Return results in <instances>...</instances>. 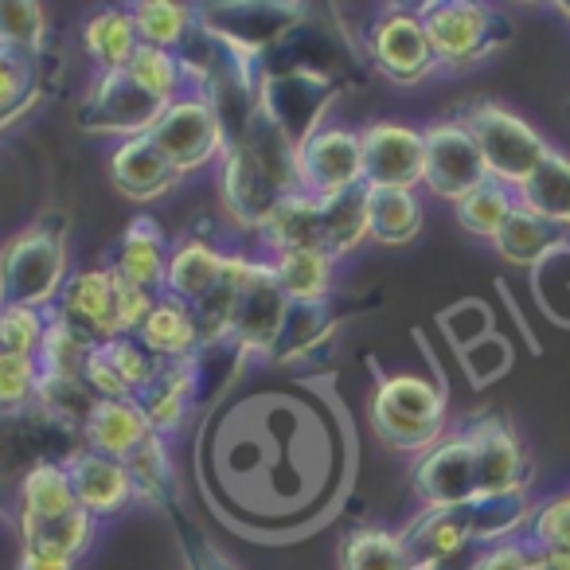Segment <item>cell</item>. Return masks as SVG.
<instances>
[{
  "mask_svg": "<svg viewBox=\"0 0 570 570\" xmlns=\"http://www.w3.org/2000/svg\"><path fill=\"white\" fill-rule=\"evenodd\" d=\"M71 277L67 215H40L0 246V305L51 313Z\"/></svg>",
  "mask_w": 570,
  "mask_h": 570,
  "instance_id": "1",
  "label": "cell"
},
{
  "mask_svg": "<svg viewBox=\"0 0 570 570\" xmlns=\"http://www.w3.org/2000/svg\"><path fill=\"white\" fill-rule=\"evenodd\" d=\"M372 430L399 453H426L445 438V391L422 375H387L372 395Z\"/></svg>",
  "mask_w": 570,
  "mask_h": 570,
  "instance_id": "2",
  "label": "cell"
},
{
  "mask_svg": "<svg viewBox=\"0 0 570 570\" xmlns=\"http://www.w3.org/2000/svg\"><path fill=\"white\" fill-rule=\"evenodd\" d=\"M458 118L469 129V137L476 141V153H481L489 180L504 184L512 191H520L543 168V160L551 157V145L520 114L504 110L497 102H476L469 110H461Z\"/></svg>",
  "mask_w": 570,
  "mask_h": 570,
  "instance_id": "3",
  "label": "cell"
},
{
  "mask_svg": "<svg viewBox=\"0 0 570 570\" xmlns=\"http://www.w3.org/2000/svg\"><path fill=\"white\" fill-rule=\"evenodd\" d=\"M149 137L180 176H196L204 168L219 165L223 153L230 149V134L223 126L219 110L199 90H188L173 106H165Z\"/></svg>",
  "mask_w": 570,
  "mask_h": 570,
  "instance_id": "4",
  "label": "cell"
},
{
  "mask_svg": "<svg viewBox=\"0 0 570 570\" xmlns=\"http://www.w3.org/2000/svg\"><path fill=\"white\" fill-rule=\"evenodd\" d=\"M419 17L438 67H469L508 40L504 17L473 0H430L419 9Z\"/></svg>",
  "mask_w": 570,
  "mask_h": 570,
  "instance_id": "5",
  "label": "cell"
},
{
  "mask_svg": "<svg viewBox=\"0 0 570 570\" xmlns=\"http://www.w3.org/2000/svg\"><path fill=\"white\" fill-rule=\"evenodd\" d=\"M352 188H364V141H360V129L325 121L297 145V191L333 199Z\"/></svg>",
  "mask_w": 570,
  "mask_h": 570,
  "instance_id": "6",
  "label": "cell"
},
{
  "mask_svg": "<svg viewBox=\"0 0 570 570\" xmlns=\"http://www.w3.org/2000/svg\"><path fill=\"white\" fill-rule=\"evenodd\" d=\"M367 59L375 75L395 87H414L438 71V56L422 28L419 9H387L367 28Z\"/></svg>",
  "mask_w": 570,
  "mask_h": 570,
  "instance_id": "7",
  "label": "cell"
},
{
  "mask_svg": "<svg viewBox=\"0 0 570 570\" xmlns=\"http://www.w3.org/2000/svg\"><path fill=\"white\" fill-rule=\"evenodd\" d=\"M165 106L157 98H149L126 71L95 75L87 90V102L79 110V126L95 137H110L114 145L129 141V137L153 134V126L160 121Z\"/></svg>",
  "mask_w": 570,
  "mask_h": 570,
  "instance_id": "8",
  "label": "cell"
},
{
  "mask_svg": "<svg viewBox=\"0 0 570 570\" xmlns=\"http://www.w3.org/2000/svg\"><path fill=\"white\" fill-rule=\"evenodd\" d=\"M426 141V168H422V188L442 204H458L469 191H476L489 173L484 160L476 153V141L469 137V129L461 126V118H442L434 126L422 129Z\"/></svg>",
  "mask_w": 570,
  "mask_h": 570,
  "instance_id": "9",
  "label": "cell"
},
{
  "mask_svg": "<svg viewBox=\"0 0 570 570\" xmlns=\"http://www.w3.org/2000/svg\"><path fill=\"white\" fill-rule=\"evenodd\" d=\"M51 317L71 328L75 336H82L87 344H95V348L126 336L118 317V282H114V269L106 262L102 266L71 269Z\"/></svg>",
  "mask_w": 570,
  "mask_h": 570,
  "instance_id": "10",
  "label": "cell"
},
{
  "mask_svg": "<svg viewBox=\"0 0 570 570\" xmlns=\"http://www.w3.org/2000/svg\"><path fill=\"white\" fill-rule=\"evenodd\" d=\"M411 484L422 508H465L481 497L476 481V453L465 430H453L438 445L414 458Z\"/></svg>",
  "mask_w": 570,
  "mask_h": 570,
  "instance_id": "11",
  "label": "cell"
},
{
  "mask_svg": "<svg viewBox=\"0 0 570 570\" xmlns=\"http://www.w3.org/2000/svg\"><path fill=\"white\" fill-rule=\"evenodd\" d=\"M360 141H364V188H422V168H426L422 129L406 121H372L360 129Z\"/></svg>",
  "mask_w": 570,
  "mask_h": 570,
  "instance_id": "12",
  "label": "cell"
},
{
  "mask_svg": "<svg viewBox=\"0 0 570 570\" xmlns=\"http://www.w3.org/2000/svg\"><path fill=\"white\" fill-rule=\"evenodd\" d=\"M289 317V302L277 289L274 274H269L266 254L254 258V269L246 277V289L238 297L235 325H230V348L238 356H269Z\"/></svg>",
  "mask_w": 570,
  "mask_h": 570,
  "instance_id": "13",
  "label": "cell"
},
{
  "mask_svg": "<svg viewBox=\"0 0 570 570\" xmlns=\"http://www.w3.org/2000/svg\"><path fill=\"white\" fill-rule=\"evenodd\" d=\"M469 442L476 453V481H481V497H508V492H523L531 476V461L523 453L515 430L497 414H484L465 426Z\"/></svg>",
  "mask_w": 570,
  "mask_h": 570,
  "instance_id": "14",
  "label": "cell"
},
{
  "mask_svg": "<svg viewBox=\"0 0 570 570\" xmlns=\"http://www.w3.org/2000/svg\"><path fill=\"white\" fill-rule=\"evenodd\" d=\"M285 191L269 180L266 173L258 168V160L243 149V145H230L219 160V199H223V212L230 215L238 230H250L258 235L262 223L269 219L274 204L282 199Z\"/></svg>",
  "mask_w": 570,
  "mask_h": 570,
  "instance_id": "15",
  "label": "cell"
},
{
  "mask_svg": "<svg viewBox=\"0 0 570 570\" xmlns=\"http://www.w3.org/2000/svg\"><path fill=\"white\" fill-rule=\"evenodd\" d=\"M67 473H71V489L79 508L87 515H95V520H114V515H121L137 500L126 461L102 458V453L87 450V445L67 453Z\"/></svg>",
  "mask_w": 570,
  "mask_h": 570,
  "instance_id": "16",
  "label": "cell"
},
{
  "mask_svg": "<svg viewBox=\"0 0 570 570\" xmlns=\"http://www.w3.org/2000/svg\"><path fill=\"white\" fill-rule=\"evenodd\" d=\"M106 173H110V184L129 204H153V199L168 196V191L184 180V176L168 165L165 153L153 145L149 134L114 145L110 157H106Z\"/></svg>",
  "mask_w": 570,
  "mask_h": 570,
  "instance_id": "17",
  "label": "cell"
},
{
  "mask_svg": "<svg viewBox=\"0 0 570 570\" xmlns=\"http://www.w3.org/2000/svg\"><path fill=\"white\" fill-rule=\"evenodd\" d=\"M168 254H173V243L160 230V223L153 215H137L129 219V227L121 230L118 246H114L110 262L106 266L121 277V282L137 285L145 294L165 297V274H168Z\"/></svg>",
  "mask_w": 570,
  "mask_h": 570,
  "instance_id": "18",
  "label": "cell"
},
{
  "mask_svg": "<svg viewBox=\"0 0 570 570\" xmlns=\"http://www.w3.org/2000/svg\"><path fill=\"white\" fill-rule=\"evenodd\" d=\"M79 500L71 489V473H67L63 458L36 461L20 473L17 492H12V515H17V531L36 528V523L59 520V515L75 512Z\"/></svg>",
  "mask_w": 570,
  "mask_h": 570,
  "instance_id": "19",
  "label": "cell"
},
{
  "mask_svg": "<svg viewBox=\"0 0 570 570\" xmlns=\"http://www.w3.org/2000/svg\"><path fill=\"white\" fill-rule=\"evenodd\" d=\"M137 341L160 364H196L204 356V333L196 325V313L173 297H157L145 325L137 328Z\"/></svg>",
  "mask_w": 570,
  "mask_h": 570,
  "instance_id": "20",
  "label": "cell"
},
{
  "mask_svg": "<svg viewBox=\"0 0 570 570\" xmlns=\"http://www.w3.org/2000/svg\"><path fill=\"white\" fill-rule=\"evenodd\" d=\"M497 254L512 266H543L559 250H570V230L551 223L547 215L531 212L528 204H515V212L504 219V227L492 238Z\"/></svg>",
  "mask_w": 570,
  "mask_h": 570,
  "instance_id": "21",
  "label": "cell"
},
{
  "mask_svg": "<svg viewBox=\"0 0 570 570\" xmlns=\"http://www.w3.org/2000/svg\"><path fill=\"white\" fill-rule=\"evenodd\" d=\"M262 250L285 254V250H325V223H321V199L305 191H285L274 204L269 219L258 230Z\"/></svg>",
  "mask_w": 570,
  "mask_h": 570,
  "instance_id": "22",
  "label": "cell"
},
{
  "mask_svg": "<svg viewBox=\"0 0 570 570\" xmlns=\"http://www.w3.org/2000/svg\"><path fill=\"white\" fill-rule=\"evenodd\" d=\"M223 266H227V250H219V246L199 235L180 238V243H173V254H168L165 297L196 309L223 277Z\"/></svg>",
  "mask_w": 570,
  "mask_h": 570,
  "instance_id": "23",
  "label": "cell"
},
{
  "mask_svg": "<svg viewBox=\"0 0 570 570\" xmlns=\"http://www.w3.org/2000/svg\"><path fill=\"white\" fill-rule=\"evenodd\" d=\"M269 274L289 305H325L336 289V266L341 262L328 250H285L269 254Z\"/></svg>",
  "mask_w": 570,
  "mask_h": 570,
  "instance_id": "24",
  "label": "cell"
},
{
  "mask_svg": "<svg viewBox=\"0 0 570 570\" xmlns=\"http://www.w3.org/2000/svg\"><path fill=\"white\" fill-rule=\"evenodd\" d=\"M149 434V422L134 399H98L87 426H82V445L102 453V458L126 461Z\"/></svg>",
  "mask_w": 570,
  "mask_h": 570,
  "instance_id": "25",
  "label": "cell"
},
{
  "mask_svg": "<svg viewBox=\"0 0 570 570\" xmlns=\"http://www.w3.org/2000/svg\"><path fill=\"white\" fill-rule=\"evenodd\" d=\"M196 391H199V372L196 364H165L160 375L134 399L141 406L145 422H149L153 434L168 438L173 430L184 426L188 419L191 403H196Z\"/></svg>",
  "mask_w": 570,
  "mask_h": 570,
  "instance_id": "26",
  "label": "cell"
},
{
  "mask_svg": "<svg viewBox=\"0 0 570 570\" xmlns=\"http://www.w3.org/2000/svg\"><path fill=\"white\" fill-rule=\"evenodd\" d=\"M82 51H87V59L95 63L98 75L126 71L137 51H141V36H137L129 4L126 9H98L95 17H87V24H82Z\"/></svg>",
  "mask_w": 570,
  "mask_h": 570,
  "instance_id": "27",
  "label": "cell"
},
{
  "mask_svg": "<svg viewBox=\"0 0 570 570\" xmlns=\"http://www.w3.org/2000/svg\"><path fill=\"white\" fill-rule=\"evenodd\" d=\"M254 269V254H230L227 250V266H223V277L215 282V289L196 305V325L204 333V352L207 348H223L230 344V325H235V309L238 297L246 289V277Z\"/></svg>",
  "mask_w": 570,
  "mask_h": 570,
  "instance_id": "28",
  "label": "cell"
},
{
  "mask_svg": "<svg viewBox=\"0 0 570 570\" xmlns=\"http://www.w3.org/2000/svg\"><path fill=\"white\" fill-rule=\"evenodd\" d=\"M321 223H325V250L336 262L372 243V196H367V188L321 199Z\"/></svg>",
  "mask_w": 570,
  "mask_h": 570,
  "instance_id": "29",
  "label": "cell"
},
{
  "mask_svg": "<svg viewBox=\"0 0 570 570\" xmlns=\"http://www.w3.org/2000/svg\"><path fill=\"white\" fill-rule=\"evenodd\" d=\"M134 12L141 48H165L180 56L199 32V17L191 4H176V0H137L129 4Z\"/></svg>",
  "mask_w": 570,
  "mask_h": 570,
  "instance_id": "30",
  "label": "cell"
},
{
  "mask_svg": "<svg viewBox=\"0 0 570 570\" xmlns=\"http://www.w3.org/2000/svg\"><path fill=\"white\" fill-rule=\"evenodd\" d=\"M372 196V243L380 246H406L411 238L422 235L426 207L419 191L406 188H367Z\"/></svg>",
  "mask_w": 570,
  "mask_h": 570,
  "instance_id": "31",
  "label": "cell"
},
{
  "mask_svg": "<svg viewBox=\"0 0 570 570\" xmlns=\"http://www.w3.org/2000/svg\"><path fill=\"white\" fill-rule=\"evenodd\" d=\"M126 469L134 476L137 500L157 508H173L176 500V469H173V453L168 442L160 434H149L134 453L126 458Z\"/></svg>",
  "mask_w": 570,
  "mask_h": 570,
  "instance_id": "32",
  "label": "cell"
},
{
  "mask_svg": "<svg viewBox=\"0 0 570 570\" xmlns=\"http://www.w3.org/2000/svg\"><path fill=\"white\" fill-rule=\"evenodd\" d=\"M341 570H419L403 535L387 528H356L341 547Z\"/></svg>",
  "mask_w": 570,
  "mask_h": 570,
  "instance_id": "33",
  "label": "cell"
},
{
  "mask_svg": "<svg viewBox=\"0 0 570 570\" xmlns=\"http://www.w3.org/2000/svg\"><path fill=\"white\" fill-rule=\"evenodd\" d=\"M95 535H98V520L82 512V508H75V512L59 515V520L24 528L20 531V547H36V551H51L59 559L79 562L95 547Z\"/></svg>",
  "mask_w": 570,
  "mask_h": 570,
  "instance_id": "34",
  "label": "cell"
},
{
  "mask_svg": "<svg viewBox=\"0 0 570 570\" xmlns=\"http://www.w3.org/2000/svg\"><path fill=\"white\" fill-rule=\"evenodd\" d=\"M40 98V59L0 48V129L20 121Z\"/></svg>",
  "mask_w": 570,
  "mask_h": 570,
  "instance_id": "35",
  "label": "cell"
},
{
  "mask_svg": "<svg viewBox=\"0 0 570 570\" xmlns=\"http://www.w3.org/2000/svg\"><path fill=\"white\" fill-rule=\"evenodd\" d=\"M126 75L145 90V95L157 98L160 106H173L176 98H184L191 90L184 59L165 48H141L134 56V63L126 67Z\"/></svg>",
  "mask_w": 570,
  "mask_h": 570,
  "instance_id": "36",
  "label": "cell"
},
{
  "mask_svg": "<svg viewBox=\"0 0 570 570\" xmlns=\"http://www.w3.org/2000/svg\"><path fill=\"white\" fill-rule=\"evenodd\" d=\"M520 204H528L531 212L547 215L551 223L570 230V160L551 153L543 168L520 188Z\"/></svg>",
  "mask_w": 570,
  "mask_h": 570,
  "instance_id": "37",
  "label": "cell"
},
{
  "mask_svg": "<svg viewBox=\"0 0 570 570\" xmlns=\"http://www.w3.org/2000/svg\"><path fill=\"white\" fill-rule=\"evenodd\" d=\"M515 204H520V191L504 188V184L497 180H484L476 191H469L465 199H458L453 204V212H458V223L469 230V235L476 238H497V230L504 227V219L515 212Z\"/></svg>",
  "mask_w": 570,
  "mask_h": 570,
  "instance_id": "38",
  "label": "cell"
},
{
  "mask_svg": "<svg viewBox=\"0 0 570 570\" xmlns=\"http://www.w3.org/2000/svg\"><path fill=\"white\" fill-rule=\"evenodd\" d=\"M95 391L82 380H59V375H43L40 380V395H36V411L43 419H51L56 426H71L82 434L90 411H95Z\"/></svg>",
  "mask_w": 570,
  "mask_h": 570,
  "instance_id": "39",
  "label": "cell"
},
{
  "mask_svg": "<svg viewBox=\"0 0 570 570\" xmlns=\"http://www.w3.org/2000/svg\"><path fill=\"white\" fill-rule=\"evenodd\" d=\"M0 48L40 59L48 51V9L36 0H0Z\"/></svg>",
  "mask_w": 570,
  "mask_h": 570,
  "instance_id": "40",
  "label": "cell"
},
{
  "mask_svg": "<svg viewBox=\"0 0 570 570\" xmlns=\"http://www.w3.org/2000/svg\"><path fill=\"white\" fill-rule=\"evenodd\" d=\"M328 302L325 305H289V317H285V328L277 336L269 360H302L309 348H317L328 336Z\"/></svg>",
  "mask_w": 570,
  "mask_h": 570,
  "instance_id": "41",
  "label": "cell"
},
{
  "mask_svg": "<svg viewBox=\"0 0 570 570\" xmlns=\"http://www.w3.org/2000/svg\"><path fill=\"white\" fill-rule=\"evenodd\" d=\"M51 313L24 309V305H0V352L4 356H28L36 360L48 336Z\"/></svg>",
  "mask_w": 570,
  "mask_h": 570,
  "instance_id": "42",
  "label": "cell"
},
{
  "mask_svg": "<svg viewBox=\"0 0 570 570\" xmlns=\"http://www.w3.org/2000/svg\"><path fill=\"white\" fill-rule=\"evenodd\" d=\"M95 352V344H87L82 336H75L67 325H59L51 317L48 336H43V348H40V372L43 375H59V380H82L87 372V360Z\"/></svg>",
  "mask_w": 570,
  "mask_h": 570,
  "instance_id": "43",
  "label": "cell"
},
{
  "mask_svg": "<svg viewBox=\"0 0 570 570\" xmlns=\"http://www.w3.org/2000/svg\"><path fill=\"white\" fill-rule=\"evenodd\" d=\"M40 360L28 356H4L0 352V414H20L32 411L36 395H40Z\"/></svg>",
  "mask_w": 570,
  "mask_h": 570,
  "instance_id": "44",
  "label": "cell"
},
{
  "mask_svg": "<svg viewBox=\"0 0 570 570\" xmlns=\"http://www.w3.org/2000/svg\"><path fill=\"white\" fill-rule=\"evenodd\" d=\"M531 551H562L570 554V497H554L547 504L531 508L523 520Z\"/></svg>",
  "mask_w": 570,
  "mask_h": 570,
  "instance_id": "45",
  "label": "cell"
},
{
  "mask_svg": "<svg viewBox=\"0 0 570 570\" xmlns=\"http://www.w3.org/2000/svg\"><path fill=\"white\" fill-rule=\"evenodd\" d=\"M102 352H106V360L114 364V372L121 375V383H126L134 399L141 395V391L160 375V367H165L157 356H149V352L141 348V341H137V336H118V341L102 344Z\"/></svg>",
  "mask_w": 570,
  "mask_h": 570,
  "instance_id": "46",
  "label": "cell"
},
{
  "mask_svg": "<svg viewBox=\"0 0 570 570\" xmlns=\"http://www.w3.org/2000/svg\"><path fill=\"white\" fill-rule=\"evenodd\" d=\"M442 328H445V336H450V341L465 352V348H473V344H481L484 336H489L492 321H489V309H484L481 302H465V305H453V309L445 313Z\"/></svg>",
  "mask_w": 570,
  "mask_h": 570,
  "instance_id": "47",
  "label": "cell"
},
{
  "mask_svg": "<svg viewBox=\"0 0 570 570\" xmlns=\"http://www.w3.org/2000/svg\"><path fill=\"white\" fill-rule=\"evenodd\" d=\"M473 570H539V559L520 539H500V543L481 547Z\"/></svg>",
  "mask_w": 570,
  "mask_h": 570,
  "instance_id": "48",
  "label": "cell"
},
{
  "mask_svg": "<svg viewBox=\"0 0 570 570\" xmlns=\"http://www.w3.org/2000/svg\"><path fill=\"white\" fill-rule=\"evenodd\" d=\"M180 543H184V562H188V570H235L199 531L180 535Z\"/></svg>",
  "mask_w": 570,
  "mask_h": 570,
  "instance_id": "49",
  "label": "cell"
},
{
  "mask_svg": "<svg viewBox=\"0 0 570 570\" xmlns=\"http://www.w3.org/2000/svg\"><path fill=\"white\" fill-rule=\"evenodd\" d=\"M79 562L71 559H59L51 551H36V547H20V562L17 570H75Z\"/></svg>",
  "mask_w": 570,
  "mask_h": 570,
  "instance_id": "50",
  "label": "cell"
},
{
  "mask_svg": "<svg viewBox=\"0 0 570 570\" xmlns=\"http://www.w3.org/2000/svg\"><path fill=\"white\" fill-rule=\"evenodd\" d=\"M567 12H570V4H567Z\"/></svg>",
  "mask_w": 570,
  "mask_h": 570,
  "instance_id": "51",
  "label": "cell"
}]
</instances>
